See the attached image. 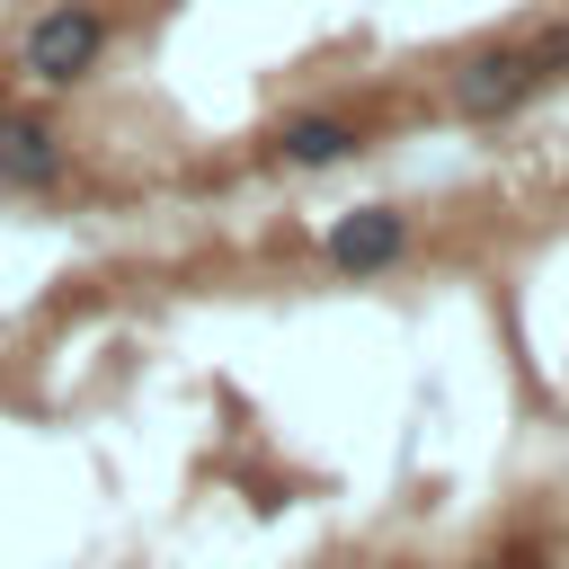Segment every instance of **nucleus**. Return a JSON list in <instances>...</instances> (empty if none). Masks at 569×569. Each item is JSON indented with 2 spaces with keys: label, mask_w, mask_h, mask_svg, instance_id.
<instances>
[{
  "label": "nucleus",
  "mask_w": 569,
  "mask_h": 569,
  "mask_svg": "<svg viewBox=\"0 0 569 569\" xmlns=\"http://www.w3.org/2000/svg\"><path fill=\"white\" fill-rule=\"evenodd\" d=\"M560 71H569V27L525 36V44H480V53H462V62H453V80H445V98H453V116L498 124L507 107H525L533 89H551Z\"/></svg>",
  "instance_id": "nucleus-1"
},
{
  "label": "nucleus",
  "mask_w": 569,
  "mask_h": 569,
  "mask_svg": "<svg viewBox=\"0 0 569 569\" xmlns=\"http://www.w3.org/2000/svg\"><path fill=\"white\" fill-rule=\"evenodd\" d=\"M98 53H107V9H98V0H53V9L27 27L18 71H27L36 89H80V80L98 71Z\"/></svg>",
  "instance_id": "nucleus-2"
},
{
  "label": "nucleus",
  "mask_w": 569,
  "mask_h": 569,
  "mask_svg": "<svg viewBox=\"0 0 569 569\" xmlns=\"http://www.w3.org/2000/svg\"><path fill=\"white\" fill-rule=\"evenodd\" d=\"M62 169H71L62 124L36 116V107H0V187H9V196H53Z\"/></svg>",
  "instance_id": "nucleus-3"
},
{
  "label": "nucleus",
  "mask_w": 569,
  "mask_h": 569,
  "mask_svg": "<svg viewBox=\"0 0 569 569\" xmlns=\"http://www.w3.org/2000/svg\"><path fill=\"white\" fill-rule=\"evenodd\" d=\"M329 267L338 276H382V267H400L409 258V213L400 204H356V213H338L329 222Z\"/></svg>",
  "instance_id": "nucleus-4"
},
{
  "label": "nucleus",
  "mask_w": 569,
  "mask_h": 569,
  "mask_svg": "<svg viewBox=\"0 0 569 569\" xmlns=\"http://www.w3.org/2000/svg\"><path fill=\"white\" fill-rule=\"evenodd\" d=\"M347 151H365V124H356L347 107H302V116L276 124V160H284V169H329V160H347Z\"/></svg>",
  "instance_id": "nucleus-5"
}]
</instances>
